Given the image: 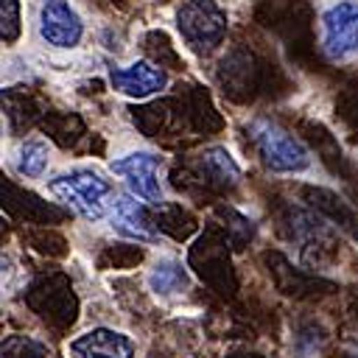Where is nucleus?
<instances>
[{"mask_svg": "<svg viewBox=\"0 0 358 358\" xmlns=\"http://www.w3.org/2000/svg\"><path fill=\"white\" fill-rule=\"evenodd\" d=\"M201 171L210 173L215 182H224V185H235L241 176V168L235 165V159L224 148H207L201 154Z\"/></svg>", "mask_w": 358, "mask_h": 358, "instance_id": "12", "label": "nucleus"}, {"mask_svg": "<svg viewBox=\"0 0 358 358\" xmlns=\"http://www.w3.org/2000/svg\"><path fill=\"white\" fill-rule=\"evenodd\" d=\"M70 358H137L131 336L112 327H92L70 341Z\"/></svg>", "mask_w": 358, "mask_h": 358, "instance_id": "7", "label": "nucleus"}, {"mask_svg": "<svg viewBox=\"0 0 358 358\" xmlns=\"http://www.w3.org/2000/svg\"><path fill=\"white\" fill-rule=\"evenodd\" d=\"M148 285L154 294L159 296H173V294H182L187 288V271L179 260L173 257H165L159 260L154 268H151V277H148Z\"/></svg>", "mask_w": 358, "mask_h": 358, "instance_id": "10", "label": "nucleus"}, {"mask_svg": "<svg viewBox=\"0 0 358 358\" xmlns=\"http://www.w3.org/2000/svg\"><path fill=\"white\" fill-rule=\"evenodd\" d=\"M109 81L117 92L129 95V98H148L159 90H165L168 84V73L145 59H137L126 67H112L109 70Z\"/></svg>", "mask_w": 358, "mask_h": 358, "instance_id": "8", "label": "nucleus"}, {"mask_svg": "<svg viewBox=\"0 0 358 358\" xmlns=\"http://www.w3.org/2000/svg\"><path fill=\"white\" fill-rule=\"evenodd\" d=\"M112 173L123 176L131 196L148 204L162 201V185H159V157L151 151H131L117 159H112Z\"/></svg>", "mask_w": 358, "mask_h": 358, "instance_id": "6", "label": "nucleus"}, {"mask_svg": "<svg viewBox=\"0 0 358 358\" xmlns=\"http://www.w3.org/2000/svg\"><path fill=\"white\" fill-rule=\"evenodd\" d=\"M176 28L187 48L207 53L227 36V14L215 0H187L176 11Z\"/></svg>", "mask_w": 358, "mask_h": 358, "instance_id": "3", "label": "nucleus"}, {"mask_svg": "<svg viewBox=\"0 0 358 358\" xmlns=\"http://www.w3.org/2000/svg\"><path fill=\"white\" fill-rule=\"evenodd\" d=\"M0 143H3V123H0Z\"/></svg>", "mask_w": 358, "mask_h": 358, "instance_id": "14", "label": "nucleus"}, {"mask_svg": "<svg viewBox=\"0 0 358 358\" xmlns=\"http://www.w3.org/2000/svg\"><path fill=\"white\" fill-rule=\"evenodd\" d=\"M48 190L87 221H98L106 213V199L112 196L109 179H103L98 171H87V168L59 173L56 179L48 182Z\"/></svg>", "mask_w": 358, "mask_h": 358, "instance_id": "1", "label": "nucleus"}, {"mask_svg": "<svg viewBox=\"0 0 358 358\" xmlns=\"http://www.w3.org/2000/svg\"><path fill=\"white\" fill-rule=\"evenodd\" d=\"M322 50L333 62L358 56V0H336L322 11Z\"/></svg>", "mask_w": 358, "mask_h": 358, "instance_id": "4", "label": "nucleus"}, {"mask_svg": "<svg viewBox=\"0 0 358 358\" xmlns=\"http://www.w3.org/2000/svg\"><path fill=\"white\" fill-rule=\"evenodd\" d=\"M36 31L48 48L70 50L81 42L84 22H81L78 11L70 6V0H39Z\"/></svg>", "mask_w": 358, "mask_h": 358, "instance_id": "5", "label": "nucleus"}, {"mask_svg": "<svg viewBox=\"0 0 358 358\" xmlns=\"http://www.w3.org/2000/svg\"><path fill=\"white\" fill-rule=\"evenodd\" d=\"M48 162H50V148H48V143H42V140H25V143L17 148V157H14L17 171H20L22 176H31V179L42 176L45 168H48Z\"/></svg>", "mask_w": 358, "mask_h": 358, "instance_id": "11", "label": "nucleus"}, {"mask_svg": "<svg viewBox=\"0 0 358 358\" xmlns=\"http://www.w3.org/2000/svg\"><path fill=\"white\" fill-rule=\"evenodd\" d=\"M252 140L257 145L263 165L274 173H299L310 165L308 148L294 134H288L285 129H280L271 120H255L252 123Z\"/></svg>", "mask_w": 358, "mask_h": 358, "instance_id": "2", "label": "nucleus"}, {"mask_svg": "<svg viewBox=\"0 0 358 358\" xmlns=\"http://www.w3.org/2000/svg\"><path fill=\"white\" fill-rule=\"evenodd\" d=\"M109 221H112V229L120 232L123 238L143 241V243H157V241H159L157 229H154L151 221H148L145 207H143V204L137 201V196H131V193H117V196L112 199Z\"/></svg>", "mask_w": 358, "mask_h": 358, "instance_id": "9", "label": "nucleus"}, {"mask_svg": "<svg viewBox=\"0 0 358 358\" xmlns=\"http://www.w3.org/2000/svg\"><path fill=\"white\" fill-rule=\"evenodd\" d=\"M22 31V14L20 0H0V39L14 42Z\"/></svg>", "mask_w": 358, "mask_h": 358, "instance_id": "13", "label": "nucleus"}]
</instances>
